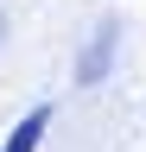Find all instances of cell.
I'll return each instance as SVG.
<instances>
[{"label":"cell","instance_id":"6da1fadb","mask_svg":"<svg viewBox=\"0 0 146 152\" xmlns=\"http://www.w3.org/2000/svg\"><path fill=\"white\" fill-rule=\"evenodd\" d=\"M45 127H51V108H32L19 127H13V140L0 146V152H38V140H45Z\"/></svg>","mask_w":146,"mask_h":152},{"label":"cell","instance_id":"7a4b0ae2","mask_svg":"<svg viewBox=\"0 0 146 152\" xmlns=\"http://www.w3.org/2000/svg\"><path fill=\"white\" fill-rule=\"evenodd\" d=\"M108 51H114V26H102V38H95V51L83 57V83H95V76H102V64H108Z\"/></svg>","mask_w":146,"mask_h":152},{"label":"cell","instance_id":"3957f363","mask_svg":"<svg viewBox=\"0 0 146 152\" xmlns=\"http://www.w3.org/2000/svg\"><path fill=\"white\" fill-rule=\"evenodd\" d=\"M0 45H7V19H0Z\"/></svg>","mask_w":146,"mask_h":152}]
</instances>
